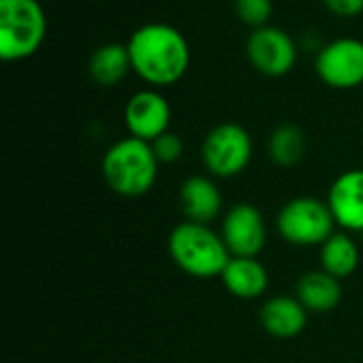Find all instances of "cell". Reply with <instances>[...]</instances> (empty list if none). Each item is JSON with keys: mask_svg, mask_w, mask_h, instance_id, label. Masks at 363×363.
<instances>
[{"mask_svg": "<svg viewBox=\"0 0 363 363\" xmlns=\"http://www.w3.org/2000/svg\"><path fill=\"white\" fill-rule=\"evenodd\" d=\"M323 4L330 13L345 19L357 17L363 13V0H323Z\"/></svg>", "mask_w": 363, "mask_h": 363, "instance_id": "obj_21", "label": "cell"}, {"mask_svg": "<svg viewBox=\"0 0 363 363\" xmlns=\"http://www.w3.org/2000/svg\"><path fill=\"white\" fill-rule=\"evenodd\" d=\"M306 308L300 300L277 296L268 300L262 308V323L264 330L277 338H294L304 332L306 328Z\"/></svg>", "mask_w": 363, "mask_h": 363, "instance_id": "obj_13", "label": "cell"}, {"mask_svg": "<svg viewBox=\"0 0 363 363\" xmlns=\"http://www.w3.org/2000/svg\"><path fill=\"white\" fill-rule=\"evenodd\" d=\"M132 70L149 87H168L179 83L191 64V49L185 34L164 21H151L136 28L125 43Z\"/></svg>", "mask_w": 363, "mask_h": 363, "instance_id": "obj_1", "label": "cell"}, {"mask_svg": "<svg viewBox=\"0 0 363 363\" xmlns=\"http://www.w3.org/2000/svg\"><path fill=\"white\" fill-rule=\"evenodd\" d=\"M245 53L249 64L264 77H285L294 70L298 62V45L279 26H262L251 30Z\"/></svg>", "mask_w": 363, "mask_h": 363, "instance_id": "obj_7", "label": "cell"}, {"mask_svg": "<svg viewBox=\"0 0 363 363\" xmlns=\"http://www.w3.org/2000/svg\"><path fill=\"white\" fill-rule=\"evenodd\" d=\"M174 264L198 279H211L223 274L232 259V253L223 238L204 223L185 221L177 225L168 240Z\"/></svg>", "mask_w": 363, "mask_h": 363, "instance_id": "obj_3", "label": "cell"}, {"mask_svg": "<svg viewBox=\"0 0 363 363\" xmlns=\"http://www.w3.org/2000/svg\"><path fill=\"white\" fill-rule=\"evenodd\" d=\"M47 15L38 0H0V57L23 62L45 43Z\"/></svg>", "mask_w": 363, "mask_h": 363, "instance_id": "obj_4", "label": "cell"}, {"mask_svg": "<svg viewBox=\"0 0 363 363\" xmlns=\"http://www.w3.org/2000/svg\"><path fill=\"white\" fill-rule=\"evenodd\" d=\"M221 204H223L221 191L215 185V181H211L208 177L196 174L181 185V208L187 221L206 225L221 213Z\"/></svg>", "mask_w": 363, "mask_h": 363, "instance_id": "obj_12", "label": "cell"}, {"mask_svg": "<svg viewBox=\"0 0 363 363\" xmlns=\"http://www.w3.org/2000/svg\"><path fill=\"white\" fill-rule=\"evenodd\" d=\"M268 153L274 164L291 168L302 162L306 153V136L300 125L283 123L268 138Z\"/></svg>", "mask_w": 363, "mask_h": 363, "instance_id": "obj_18", "label": "cell"}, {"mask_svg": "<svg viewBox=\"0 0 363 363\" xmlns=\"http://www.w3.org/2000/svg\"><path fill=\"white\" fill-rule=\"evenodd\" d=\"M160 162L151 143L128 136L111 145L102 157V174L106 185L125 198L147 194L157 179Z\"/></svg>", "mask_w": 363, "mask_h": 363, "instance_id": "obj_2", "label": "cell"}, {"mask_svg": "<svg viewBox=\"0 0 363 363\" xmlns=\"http://www.w3.org/2000/svg\"><path fill=\"white\" fill-rule=\"evenodd\" d=\"M334 223L330 206L317 198H294L277 219L281 236L298 247L323 245L334 234Z\"/></svg>", "mask_w": 363, "mask_h": 363, "instance_id": "obj_5", "label": "cell"}, {"mask_svg": "<svg viewBox=\"0 0 363 363\" xmlns=\"http://www.w3.org/2000/svg\"><path fill=\"white\" fill-rule=\"evenodd\" d=\"M321 264L323 270L336 279L351 277L359 264V251L351 236L332 234L321 247Z\"/></svg>", "mask_w": 363, "mask_h": 363, "instance_id": "obj_17", "label": "cell"}, {"mask_svg": "<svg viewBox=\"0 0 363 363\" xmlns=\"http://www.w3.org/2000/svg\"><path fill=\"white\" fill-rule=\"evenodd\" d=\"M342 287L340 281L325 270L308 272L298 283V300L306 311L313 313H330L340 304Z\"/></svg>", "mask_w": 363, "mask_h": 363, "instance_id": "obj_16", "label": "cell"}, {"mask_svg": "<svg viewBox=\"0 0 363 363\" xmlns=\"http://www.w3.org/2000/svg\"><path fill=\"white\" fill-rule=\"evenodd\" d=\"M151 147H153V153H155L160 164H174V162H179L181 155H183V149H185L183 138L179 134L170 132V130L164 132L162 136H157L151 143Z\"/></svg>", "mask_w": 363, "mask_h": 363, "instance_id": "obj_20", "label": "cell"}, {"mask_svg": "<svg viewBox=\"0 0 363 363\" xmlns=\"http://www.w3.org/2000/svg\"><path fill=\"white\" fill-rule=\"evenodd\" d=\"M123 119L130 136L153 143L157 136L170 130L172 108L160 89L147 87L130 96L123 111Z\"/></svg>", "mask_w": 363, "mask_h": 363, "instance_id": "obj_9", "label": "cell"}, {"mask_svg": "<svg viewBox=\"0 0 363 363\" xmlns=\"http://www.w3.org/2000/svg\"><path fill=\"white\" fill-rule=\"evenodd\" d=\"M328 206L342 228L363 232V170L342 172L330 187Z\"/></svg>", "mask_w": 363, "mask_h": 363, "instance_id": "obj_11", "label": "cell"}, {"mask_svg": "<svg viewBox=\"0 0 363 363\" xmlns=\"http://www.w3.org/2000/svg\"><path fill=\"white\" fill-rule=\"evenodd\" d=\"M223 242L232 257H255L266 245V221L253 204H236L223 219Z\"/></svg>", "mask_w": 363, "mask_h": 363, "instance_id": "obj_10", "label": "cell"}, {"mask_svg": "<svg viewBox=\"0 0 363 363\" xmlns=\"http://www.w3.org/2000/svg\"><path fill=\"white\" fill-rule=\"evenodd\" d=\"M221 279L228 291L240 300L259 298L268 287V272L255 257H232Z\"/></svg>", "mask_w": 363, "mask_h": 363, "instance_id": "obj_15", "label": "cell"}, {"mask_svg": "<svg viewBox=\"0 0 363 363\" xmlns=\"http://www.w3.org/2000/svg\"><path fill=\"white\" fill-rule=\"evenodd\" d=\"M132 70V60L128 45L121 43H104L89 55L87 72L91 81L100 87H115L121 83Z\"/></svg>", "mask_w": 363, "mask_h": 363, "instance_id": "obj_14", "label": "cell"}, {"mask_svg": "<svg viewBox=\"0 0 363 363\" xmlns=\"http://www.w3.org/2000/svg\"><path fill=\"white\" fill-rule=\"evenodd\" d=\"M253 155L251 134L238 123L215 125L202 143V160L211 174L230 179L240 174Z\"/></svg>", "mask_w": 363, "mask_h": 363, "instance_id": "obj_6", "label": "cell"}, {"mask_svg": "<svg viewBox=\"0 0 363 363\" xmlns=\"http://www.w3.org/2000/svg\"><path fill=\"white\" fill-rule=\"evenodd\" d=\"M317 77L332 89H355L363 85V40L342 36L325 43L315 60Z\"/></svg>", "mask_w": 363, "mask_h": 363, "instance_id": "obj_8", "label": "cell"}, {"mask_svg": "<svg viewBox=\"0 0 363 363\" xmlns=\"http://www.w3.org/2000/svg\"><path fill=\"white\" fill-rule=\"evenodd\" d=\"M272 9H274L272 0H234V11L238 19L251 26L253 30L268 26Z\"/></svg>", "mask_w": 363, "mask_h": 363, "instance_id": "obj_19", "label": "cell"}]
</instances>
